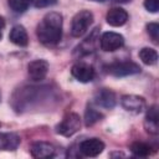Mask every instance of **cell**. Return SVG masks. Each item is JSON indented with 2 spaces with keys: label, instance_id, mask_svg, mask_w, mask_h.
Segmentation results:
<instances>
[{
  "label": "cell",
  "instance_id": "obj_1",
  "mask_svg": "<svg viewBox=\"0 0 159 159\" xmlns=\"http://www.w3.org/2000/svg\"><path fill=\"white\" fill-rule=\"evenodd\" d=\"M37 39L41 43L52 46L61 41L62 37V16L58 12H48L43 16L36 29Z\"/></svg>",
  "mask_w": 159,
  "mask_h": 159
},
{
  "label": "cell",
  "instance_id": "obj_2",
  "mask_svg": "<svg viewBox=\"0 0 159 159\" xmlns=\"http://www.w3.org/2000/svg\"><path fill=\"white\" fill-rule=\"evenodd\" d=\"M93 22V14L89 10L78 11L71 22V35L73 37L83 36Z\"/></svg>",
  "mask_w": 159,
  "mask_h": 159
},
{
  "label": "cell",
  "instance_id": "obj_3",
  "mask_svg": "<svg viewBox=\"0 0 159 159\" xmlns=\"http://www.w3.org/2000/svg\"><path fill=\"white\" fill-rule=\"evenodd\" d=\"M104 70L107 73L114 76V77H124V76H130L140 72L139 65L132 61H118L109 63L104 66Z\"/></svg>",
  "mask_w": 159,
  "mask_h": 159
},
{
  "label": "cell",
  "instance_id": "obj_4",
  "mask_svg": "<svg viewBox=\"0 0 159 159\" xmlns=\"http://www.w3.org/2000/svg\"><path fill=\"white\" fill-rule=\"evenodd\" d=\"M81 128V118L77 113H67L63 119L56 125V132L63 137H72Z\"/></svg>",
  "mask_w": 159,
  "mask_h": 159
},
{
  "label": "cell",
  "instance_id": "obj_5",
  "mask_svg": "<svg viewBox=\"0 0 159 159\" xmlns=\"http://www.w3.org/2000/svg\"><path fill=\"white\" fill-rule=\"evenodd\" d=\"M123 45H124V37L118 32L108 31V32H104L99 39V46L106 52L117 51Z\"/></svg>",
  "mask_w": 159,
  "mask_h": 159
},
{
  "label": "cell",
  "instance_id": "obj_6",
  "mask_svg": "<svg viewBox=\"0 0 159 159\" xmlns=\"http://www.w3.org/2000/svg\"><path fill=\"white\" fill-rule=\"evenodd\" d=\"M71 75L80 82L82 83H88L91 81H93L96 72L93 66L84 63V62H77L72 66L71 68Z\"/></svg>",
  "mask_w": 159,
  "mask_h": 159
},
{
  "label": "cell",
  "instance_id": "obj_7",
  "mask_svg": "<svg viewBox=\"0 0 159 159\" xmlns=\"http://www.w3.org/2000/svg\"><path fill=\"white\" fill-rule=\"evenodd\" d=\"M104 149V143L98 138H88L80 143L78 152L84 157H97Z\"/></svg>",
  "mask_w": 159,
  "mask_h": 159
},
{
  "label": "cell",
  "instance_id": "obj_8",
  "mask_svg": "<svg viewBox=\"0 0 159 159\" xmlns=\"http://www.w3.org/2000/svg\"><path fill=\"white\" fill-rule=\"evenodd\" d=\"M120 104L122 107L134 114L142 113L145 108V99L140 96H135V94H125L122 96L120 98Z\"/></svg>",
  "mask_w": 159,
  "mask_h": 159
},
{
  "label": "cell",
  "instance_id": "obj_9",
  "mask_svg": "<svg viewBox=\"0 0 159 159\" xmlns=\"http://www.w3.org/2000/svg\"><path fill=\"white\" fill-rule=\"evenodd\" d=\"M47 72H48V63L45 60H34L27 65L29 77L35 82L45 80Z\"/></svg>",
  "mask_w": 159,
  "mask_h": 159
},
{
  "label": "cell",
  "instance_id": "obj_10",
  "mask_svg": "<svg viewBox=\"0 0 159 159\" xmlns=\"http://www.w3.org/2000/svg\"><path fill=\"white\" fill-rule=\"evenodd\" d=\"M94 103L106 109H112L117 103L116 93L108 88H101L94 93Z\"/></svg>",
  "mask_w": 159,
  "mask_h": 159
},
{
  "label": "cell",
  "instance_id": "obj_11",
  "mask_svg": "<svg viewBox=\"0 0 159 159\" xmlns=\"http://www.w3.org/2000/svg\"><path fill=\"white\" fill-rule=\"evenodd\" d=\"M31 155L34 158H39V159H47V158H52L56 154V148L53 147V144L48 143V142H35L31 145Z\"/></svg>",
  "mask_w": 159,
  "mask_h": 159
},
{
  "label": "cell",
  "instance_id": "obj_12",
  "mask_svg": "<svg viewBox=\"0 0 159 159\" xmlns=\"http://www.w3.org/2000/svg\"><path fill=\"white\" fill-rule=\"evenodd\" d=\"M106 20L111 26L114 27H119L123 26L127 20H128V12L122 9V7H112L107 15H106Z\"/></svg>",
  "mask_w": 159,
  "mask_h": 159
},
{
  "label": "cell",
  "instance_id": "obj_13",
  "mask_svg": "<svg viewBox=\"0 0 159 159\" xmlns=\"http://www.w3.org/2000/svg\"><path fill=\"white\" fill-rule=\"evenodd\" d=\"M158 107L157 106H152L150 108H148L147 111V116H145V120H144V127L145 130L150 134H158L159 132V119H158Z\"/></svg>",
  "mask_w": 159,
  "mask_h": 159
},
{
  "label": "cell",
  "instance_id": "obj_14",
  "mask_svg": "<svg viewBox=\"0 0 159 159\" xmlns=\"http://www.w3.org/2000/svg\"><path fill=\"white\" fill-rule=\"evenodd\" d=\"M20 137L16 133H0V150H16L20 145Z\"/></svg>",
  "mask_w": 159,
  "mask_h": 159
},
{
  "label": "cell",
  "instance_id": "obj_15",
  "mask_svg": "<svg viewBox=\"0 0 159 159\" xmlns=\"http://www.w3.org/2000/svg\"><path fill=\"white\" fill-rule=\"evenodd\" d=\"M9 39L12 43L17 45V46H26L29 43V36H27V32L25 30L24 26L21 25H15L11 30H10V34H9Z\"/></svg>",
  "mask_w": 159,
  "mask_h": 159
},
{
  "label": "cell",
  "instance_id": "obj_16",
  "mask_svg": "<svg viewBox=\"0 0 159 159\" xmlns=\"http://www.w3.org/2000/svg\"><path fill=\"white\" fill-rule=\"evenodd\" d=\"M130 150L135 157H142V158L143 157H148L154 152L153 148L149 144L144 143V142H134L130 145Z\"/></svg>",
  "mask_w": 159,
  "mask_h": 159
},
{
  "label": "cell",
  "instance_id": "obj_17",
  "mask_svg": "<svg viewBox=\"0 0 159 159\" xmlns=\"http://www.w3.org/2000/svg\"><path fill=\"white\" fill-rule=\"evenodd\" d=\"M139 58L144 65H154L158 61V52L150 47H143L139 51Z\"/></svg>",
  "mask_w": 159,
  "mask_h": 159
},
{
  "label": "cell",
  "instance_id": "obj_18",
  "mask_svg": "<svg viewBox=\"0 0 159 159\" xmlns=\"http://www.w3.org/2000/svg\"><path fill=\"white\" fill-rule=\"evenodd\" d=\"M103 118V114L99 113L97 109H94L92 106H88L86 112H84V124L87 127L93 125L94 123H97L98 120H101Z\"/></svg>",
  "mask_w": 159,
  "mask_h": 159
},
{
  "label": "cell",
  "instance_id": "obj_19",
  "mask_svg": "<svg viewBox=\"0 0 159 159\" xmlns=\"http://www.w3.org/2000/svg\"><path fill=\"white\" fill-rule=\"evenodd\" d=\"M7 4L14 12L22 14L29 9L31 0H7Z\"/></svg>",
  "mask_w": 159,
  "mask_h": 159
},
{
  "label": "cell",
  "instance_id": "obj_20",
  "mask_svg": "<svg viewBox=\"0 0 159 159\" xmlns=\"http://www.w3.org/2000/svg\"><path fill=\"white\" fill-rule=\"evenodd\" d=\"M147 32L149 34V36L152 37V40L158 43V39H159V25L157 22H149L147 25Z\"/></svg>",
  "mask_w": 159,
  "mask_h": 159
},
{
  "label": "cell",
  "instance_id": "obj_21",
  "mask_svg": "<svg viewBox=\"0 0 159 159\" xmlns=\"http://www.w3.org/2000/svg\"><path fill=\"white\" fill-rule=\"evenodd\" d=\"M144 7L150 12H158L159 0H144Z\"/></svg>",
  "mask_w": 159,
  "mask_h": 159
},
{
  "label": "cell",
  "instance_id": "obj_22",
  "mask_svg": "<svg viewBox=\"0 0 159 159\" xmlns=\"http://www.w3.org/2000/svg\"><path fill=\"white\" fill-rule=\"evenodd\" d=\"M57 2V0H31V4L35 7H47L52 6Z\"/></svg>",
  "mask_w": 159,
  "mask_h": 159
},
{
  "label": "cell",
  "instance_id": "obj_23",
  "mask_svg": "<svg viewBox=\"0 0 159 159\" xmlns=\"http://www.w3.org/2000/svg\"><path fill=\"white\" fill-rule=\"evenodd\" d=\"M4 27H5V20H4L2 16H0V40L2 37V30H4Z\"/></svg>",
  "mask_w": 159,
  "mask_h": 159
},
{
  "label": "cell",
  "instance_id": "obj_24",
  "mask_svg": "<svg viewBox=\"0 0 159 159\" xmlns=\"http://www.w3.org/2000/svg\"><path fill=\"white\" fill-rule=\"evenodd\" d=\"M114 1H117L119 4H127V2H130L132 0H114Z\"/></svg>",
  "mask_w": 159,
  "mask_h": 159
},
{
  "label": "cell",
  "instance_id": "obj_25",
  "mask_svg": "<svg viewBox=\"0 0 159 159\" xmlns=\"http://www.w3.org/2000/svg\"><path fill=\"white\" fill-rule=\"evenodd\" d=\"M91 1H96V2H104L106 0H91Z\"/></svg>",
  "mask_w": 159,
  "mask_h": 159
}]
</instances>
